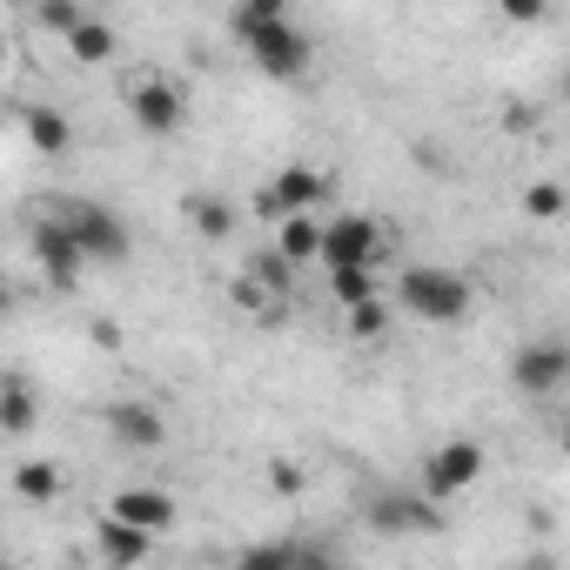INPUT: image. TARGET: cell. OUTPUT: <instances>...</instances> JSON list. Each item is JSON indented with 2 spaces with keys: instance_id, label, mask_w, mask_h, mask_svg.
I'll use <instances>...</instances> for the list:
<instances>
[{
  "instance_id": "1",
  "label": "cell",
  "mask_w": 570,
  "mask_h": 570,
  "mask_svg": "<svg viewBox=\"0 0 570 570\" xmlns=\"http://www.w3.org/2000/svg\"><path fill=\"white\" fill-rule=\"evenodd\" d=\"M235 41L268 81H303L316 68V41L296 21V0H235Z\"/></svg>"
},
{
  "instance_id": "2",
  "label": "cell",
  "mask_w": 570,
  "mask_h": 570,
  "mask_svg": "<svg viewBox=\"0 0 570 570\" xmlns=\"http://www.w3.org/2000/svg\"><path fill=\"white\" fill-rule=\"evenodd\" d=\"M396 309H410L416 323L450 330V323H463L476 309V282L463 268H443V262H410L396 275Z\"/></svg>"
},
{
  "instance_id": "3",
  "label": "cell",
  "mask_w": 570,
  "mask_h": 570,
  "mask_svg": "<svg viewBox=\"0 0 570 570\" xmlns=\"http://www.w3.org/2000/svg\"><path fill=\"white\" fill-rule=\"evenodd\" d=\"M121 108H128V121L148 141H168V135L188 128V88L175 75H155V68H141V75L121 81Z\"/></svg>"
},
{
  "instance_id": "4",
  "label": "cell",
  "mask_w": 570,
  "mask_h": 570,
  "mask_svg": "<svg viewBox=\"0 0 570 570\" xmlns=\"http://www.w3.org/2000/svg\"><path fill=\"white\" fill-rule=\"evenodd\" d=\"M390 255V228L363 208H343L323 222V242H316V262L323 268H376Z\"/></svg>"
},
{
  "instance_id": "5",
  "label": "cell",
  "mask_w": 570,
  "mask_h": 570,
  "mask_svg": "<svg viewBox=\"0 0 570 570\" xmlns=\"http://www.w3.org/2000/svg\"><path fill=\"white\" fill-rule=\"evenodd\" d=\"M55 215L68 222V235H75V248H81L88 262H128V222H121L108 202L75 195V202H61Z\"/></svg>"
},
{
  "instance_id": "6",
  "label": "cell",
  "mask_w": 570,
  "mask_h": 570,
  "mask_svg": "<svg viewBox=\"0 0 570 570\" xmlns=\"http://www.w3.org/2000/svg\"><path fill=\"white\" fill-rule=\"evenodd\" d=\"M423 497L430 503H456L463 490H476V476H483V443H470V436H443L430 456H423Z\"/></svg>"
},
{
  "instance_id": "7",
  "label": "cell",
  "mask_w": 570,
  "mask_h": 570,
  "mask_svg": "<svg viewBox=\"0 0 570 570\" xmlns=\"http://www.w3.org/2000/svg\"><path fill=\"white\" fill-rule=\"evenodd\" d=\"M28 248H35V275L48 282V289H61V296L88 275V255L75 248V235H68L61 215H35L28 222Z\"/></svg>"
},
{
  "instance_id": "8",
  "label": "cell",
  "mask_w": 570,
  "mask_h": 570,
  "mask_svg": "<svg viewBox=\"0 0 570 570\" xmlns=\"http://www.w3.org/2000/svg\"><path fill=\"white\" fill-rule=\"evenodd\" d=\"M510 383H517V396H557V390L570 383V343H563V336L523 343V350L510 356Z\"/></svg>"
},
{
  "instance_id": "9",
  "label": "cell",
  "mask_w": 570,
  "mask_h": 570,
  "mask_svg": "<svg viewBox=\"0 0 570 570\" xmlns=\"http://www.w3.org/2000/svg\"><path fill=\"white\" fill-rule=\"evenodd\" d=\"M316 202H330V175L323 168H282V175H268L262 188H255V208L268 215V222H282V215H303V208H316Z\"/></svg>"
},
{
  "instance_id": "10",
  "label": "cell",
  "mask_w": 570,
  "mask_h": 570,
  "mask_svg": "<svg viewBox=\"0 0 570 570\" xmlns=\"http://www.w3.org/2000/svg\"><path fill=\"white\" fill-rule=\"evenodd\" d=\"M101 423H108V436H115L121 450H135V456H148V450H161V443H168V416H161L155 403H141V396L108 403V410H101Z\"/></svg>"
},
{
  "instance_id": "11",
  "label": "cell",
  "mask_w": 570,
  "mask_h": 570,
  "mask_svg": "<svg viewBox=\"0 0 570 570\" xmlns=\"http://www.w3.org/2000/svg\"><path fill=\"white\" fill-rule=\"evenodd\" d=\"M436 510H443V503H430V497H410V490H376V497H370V523H376L383 537L436 530V523H443Z\"/></svg>"
},
{
  "instance_id": "12",
  "label": "cell",
  "mask_w": 570,
  "mask_h": 570,
  "mask_svg": "<svg viewBox=\"0 0 570 570\" xmlns=\"http://www.w3.org/2000/svg\"><path fill=\"white\" fill-rule=\"evenodd\" d=\"M108 517H121V523H135V530H148V537H161V530L175 523V497L155 490V483H128V490L108 497Z\"/></svg>"
},
{
  "instance_id": "13",
  "label": "cell",
  "mask_w": 570,
  "mask_h": 570,
  "mask_svg": "<svg viewBox=\"0 0 570 570\" xmlns=\"http://www.w3.org/2000/svg\"><path fill=\"white\" fill-rule=\"evenodd\" d=\"M21 135L35 141V155H68V148H75V121H68L55 101H28V108H21Z\"/></svg>"
},
{
  "instance_id": "14",
  "label": "cell",
  "mask_w": 570,
  "mask_h": 570,
  "mask_svg": "<svg viewBox=\"0 0 570 570\" xmlns=\"http://www.w3.org/2000/svg\"><path fill=\"white\" fill-rule=\"evenodd\" d=\"M41 423V390L28 376H0V436H35Z\"/></svg>"
},
{
  "instance_id": "15",
  "label": "cell",
  "mask_w": 570,
  "mask_h": 570,
  "mask_svg": "<svg viewBox=\"0 0 570 570\" xmlns=\"http://www.w3.org/2000/svg\"><path fill=\"white\" fill-rule=\"evenodd\" d=\"M61 48H68V61H75V68H108L121 41H115V28H108V21L81 14V21H75L68 35H61Z\"/></svg>"
},
{
  "instance_id": "16",
  "label": "cell",
  "mask_w": 570,
  "mask_h": 570,
  "mask_svg": "<svg viewBox=\"0 0 570 570\" xmlns=\"http://www.w3.org/2000/svg\"><path fill=\"white\" fill-rule=\"evenodd\" d=\"M316 242H323V222L303 208V215H282L275 222V255L289 262V268H303V262H316Z\"/></svg>"
},
{
  "instance_id": "17",
  "label": "cell",
  "mask_w": 570,
  "mask_h": 570,
  "mask_svg": "<svg viewBox=\"0 0 570 570\" xmlns=\"http://www.w3.org/2000/svg\"><path fill=\"white\" fill-rule=\"evenodd\" d=\"M68 490V470L55 463V456H35V463H14V497H28V503H55Z\"/></svg>"
},
{
  "instance_id": "18",
  "label": "cell",
  "mask_w": 570,
  "mask_h": 570,
  "mask_svg": "<svg viewBox=\"0 0 570 570\" xmlns=\"http://www.w3.org/2000/svg\"><path fill=\"white\" fill-rule=\"evenodd\" d=\"M95 537H101V557H108V563H141V557L155 550V537L135 530V523H121V517H101Z\"/></svg>"
},
{
  "instance_id": "19",
  "label": "cell",
  "mask_w": 570,
  "mask_h": 570,
  "mask_svg": "<svg viewBox=\"0 0 570 570\" xmlns=\"http://www.w3.org/2000/svg\"><path fill=\"white\" fill-rule=\"evenodd\" d=\"M181 215H188V228H195V235H208V242H222V235L235 228V208H228L222 195H208V188H202V195H188V202H181Z\"/></svg>"
},
{
  "instance_id": "20",
  "label": "cell",
  "mask_w": 570,
  "mask_h": 570,
  "mask_svg": "<svg viewBox=\"0 0 570 570\" xmlns=\"http://www.w3.org/2000/svg\"><path fill=\"white\" fill-rule=\"evenodd\" d=\"M343 330H350L356 343H376V336L390 330V303H383V296H363V303H350V309H343Z\"/></svg>"
},
{
  "instance_id": "21",
  "label": "cell",
  "mask_w": 570,
  "mask_h": 570,
  "mask_svg": "<svg viewBox=\"0 0 570 570\" xmlns=\"http://www.w3.org/2000/svg\"><path fill=\"white\" fill-rule=\"evenodd\" d=\"M330 296H336V309L376 296V268H330Z\"/></svg>"
},
{
  "instance_id": "22",
  "label": "cell",
  "mask_w": 570,
  "mask_h": 570,
  "mask_svg": "<svg viewBox=\"0 0 570 570\" xmlns=\"http://www.w3.org/2000/svg\"><path fill=\"white\" fill-rule=\"evenodd\" d=\"M81 14H88L81 0H35V28H41V35H55V41H61Z\"/></svg>"
},
{
  "instance_id": "23",
  "label": "cell",
  "mask_w": 570,
  "mask_h": 570,
  "mask_svg": "<svg viewBox=\"0 0 570 570\" xmlns=\"http://www.w3.org/2000/svg\"><path fill=\"white\" fill-rule=\"evenodd\" d=\"M523 215L557 222V215H563V181H550V175H543V181H530V188H523Z\"/></svg>"
},
{
  "instance_id": "24",
  "label": "cell",
  "mask_w": 570,
  "mask_h": 570,
  "mask_svg": "<svg viewBox=\"0 0 570 570\" xmlns=\"http://www.w3.org/2000/svg\"><path fill=\"white\" fill-rule=\"evenodd\" d=\"M497 14H503L510 28H537V21L550 14V0H497Z\"/></svg>"
},
{
  "instance_id": "25",
  "label": "cell",
  "mask_w": 570,
  "mask_h": 570,
  "mask_svg": "<svg viewBox=\"0 0 570 570\" xmlns=\"http://www.w3.org/2000/svg\"><path fill=\"white\" fill-rule=\"evenodd\" d=\"M268 483H275V490H282V497H296V490H303V483H309V476H303V470H296V463H275V470H268Z\"/></svg>"
},
{
  "instance_id": "26",
  "label": "cell",
  "mask_w": 570,
  "mask_h": 570,
  "mask_svg": "<svg viewBox=\"0 0 570 570\" xmlns=\"http://www.w3.org/2000/svg\"><path fill=\"white\" fill-rule=\"evenodd\" d=\"M8 61H14V48H8V35H0V75H8Z\"/></svg>"
}]
</instances>
